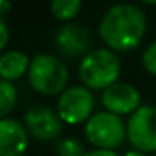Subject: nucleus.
Here are the masks:
<instances>
[{
  "mask_svg": "<svg viewBox=\"0 0 156 156\" xmlns=\"http://www.w3.org/2000/svg\"><path fill=\"white\" fill-rule=\"evenodd\" d=\"M146 32V15L139 7L119 4L104 14L99 35L112 51H131L138 47Z\"/></svg>",
  "mask_w": 156,
  "mask_h": 156,
  "instance_id": "1",
  "label": "nucleus"
},
{
  "mask_svg": "<svg viewBox=\"0 0 156 156\" xmlns=\"http://www.w3.org/2000/svg\"><path fill=\"white\" fill-rule=\"evenodd\" d=\"M121 74V61L108 49H94L82 57L79 77L91 89H108Z\"/></svg>",
  "mask_w": 156,
  "mask_h": 156,
  "instance_id": "2",
  "label": "nucleus"
},
{
  "mask_svg": "<svg viewBox=\"0 0 156 156\" xmlns=\"http://www.w3.org/2000/svg\"><path fill=\"white\" fill-rule=\"evenodd\" d=\"M69 81L67 67L57 57L49 54H35L29 67V82L44 96L64 92Z\"/></svg>",
  "mask_w": 156,
  "mask_h": 156,
  "instance_id": "3",
  "label": "nucleus"
},
{
  "mask_svg": "<svg viewBox=\"0 0 156 156\" xmlns=\"http://www.w3.org/2000/svg\"><path fill=\"white\" fill-rule=\"evenodd\" d=\"M86 136L99 149H111L121 144L128 131H124V124L116 114L102 111L91 116L86 122Z\"/></svg>",
  "mask_w": 156,
  "mask_h": 156,
  "instance_id": "4",
  "label": "nucleus"
},
{
  "mask_svg": "<svg viewBox=\"0 0 156 156\" xmlns=\"http://www.w3.org/2000/svg\"><path fill=\"white\" fill-rule=\"evenodd\" d=\"M128 139L138 151H156V108L141 106L128 121Z\"/></svg>",
  "mask_w": 156,
  "mask_h": 156,
  "instance_id": "5",
  "label": "nucleus"
},
{
  "mask_svg": "<svg viewBox=\"0 0 156 156\" xmlns=\"http://www.w3.org/2000/svg\"><path fill=\"white\" fill-rule=\"evenodd\" d=\"M92 108H94V98L91 91L81 86L66 89L57 102L59 116L67 124H79L82 121H89Z\"/></svg>",
  "mask_w": 156,
  "mask_h": 156,
  "instance_id": "6",
  "label": "nucleus"
},
{
  "mask_svg": "<svg viewBox=\"0 0 156 156\" xmlns=\"http://www.w3.org/2000/svg\"><path fill=\"white\" fill-rule=\"evenodd\" d=\"M25 128L29 134L35 139L49 141L61 134L62 131V119L59 112L51 109L49 106H34L24 116Z\"/></svg>",
  "mask_w": 156,
  "mask_h": 156,
  "instance_id": "7",
  "label": "nucleus"
},
{
  "mask_svg": "<svg viewBox=\"0 0 156 156\" xmlns=\"http://www.w3.org/2000/svg\"><path fill=\"white\" fill-rule=\"evenodd\" d=\"M141 96L139 91L131 84L126 82H116L109 86L102 92V104L112 114H128V112H136L141 106Z\"/></svg>",
  "mask_w": 156,
  "mask_h": 156,
  "instance_id": "8",
  "label": "nucleus"
},
{
  "mask_svg": "<svg viewBox=\"0 0 156 156\" xmlns=\"http://www.w3.org/2000/svg\"><path fill=\"white\" fill-rule=\"evenodd\" d=\"M59 52L66 57H76L87 52L91 45V34L81 25H64L57 30L54 39Z\"/></svg>",
  "mask_w": 156,
  "mask_h": 156,
  "instance_id": "9",
  "label": "nucleus"
},
{
  "mask_svg": "<svg viewBox=\"0 0 156 156\" xmlns=\"http://www.w3.org/2000/svg\"><path fill=\"white\" fill-rule=\"evenodd\" d=\"M27 129L15 119L0 121V156H22L27 149Z\"/></svg>",
  "mask_w": 156,
  "mask_h": 156,
  "instance_id": "10",
  "label": "nucleus"
},
{
  "mask_svg": "<svg viewBox=\"0 0 156 156\" xmlns=\"http://www.w3.org/2000/svg\"><path fill=\"white\" fill-rule=\"evenodd\" d=\"M30 67L27 54L20 51H9L4 52L0 57V76L4 81H14L25 74V71Z\"/></svg>",
  "mask_w": 156,
  "mask_h": 156,
  "instance_id": "11",
  "label": "nucleus"
},
{
  "mask_svg": "<svg viewBox=\"0 0 156 156\" xmlns=\"http://www.w3.org/2000/svg\"><path fill=\"white\" fill-rule=\"evenodd\" d=\"M81 7L82 4L79 0H55V2H52L51 10L54 17L61 19V20H69V19H74L77 15Z\"/></svg>",
  "mask_w": 156,
  "mask_h": 156,
  "instance_id": "12",
  "label": "nucleus"
},
{
  "mask_svg": "<svg viewBox=\"0 0 156 156\" xmlns=\"http://www.w3.org/2000/svg\"><path fill=\"white\" fill-rule=\"evenodd\" d=\"M17 99V91H15L14 84L9 81L0 82V116H5L12 111Z\"/></svg>",
  "mask_w": 156,
  "mask_h": 156,
  "instance_id": "13",
  "label": "nucleus"
},
{
  "mask_svg": "<svg viewBox=\"0 0 156 156\" xmlns=\"http://www.w3.org/2000/svg\"><path fill=\"white\" fill-rule=\"evenodd\" d=\"M55 151H57V156H86L87 154L84 151L82 143L77 141V139H72V138L61 141L57 144V148H55Z\"/></svg>",
  "mask_w": 156,
  "mask_h": 156,
  "instance_id": "14",
  "label": "nucleus"
},
{
  "mask_svg": "<svg viewBox=\"0 0 156 156\" xmlns=\"http://www.w3.org/2000/svg\"><path fill=\"white\" fill-rule=\"evenodd\" d=\"M143 66L148 72L156 76V41L148 45V49L143 54Z\"/></svg>",
  "mask_w": 156,
  "mask_h": 156,
  "instance_id": "15",
  "label": "nucleus"
},
{
  "mask_svg": "<svg viewBox=\"0 0 156 156\" xmlns=\"http://www.w3.org/2000/svg\"><path fill=\"white\" fill-rule=\"evenodd\" d=\"M0 34H2V39H0V49H5V45H7V42H9V30H7V24H5L4 19L0 20Z\"/></svg>",
  "mask_w": 156,
  "mask_h": 156,
  "instance_id": "16",
  "label": "nucleus"
},
{
  "mask_svg": "<svg viewBox=\"0 0 156 156\" xmlns=\"http://www.w3.org/2000/svg\"><path fill=\"white\" fill-rule=\"evenodd\" d=\"M86 156H118L112 149H92Z\"/></svg>",
  "mask_w": 156,
  "mask_h": 156,
  "instance_id": "17",
  "label": "nucleus"
},
{
  "mask_svg": "<svg viewBox=\"0 0 156 156\" xmlns=\"http://www.w3.org/2000/svg\"><path fill=\"white\" fill-rule=\"evenodd\" d=\"M9 9H10V4H9L7 0H0V17H2V19L7 15Z\"/></svg>",
  "mask_w": 156,
  "mask_h": 156,
  "instance_id": "18",
  "label": "nucleus"
},
{
  "mask_svg": "<svg viewBox=\"0 0 156 156\" xmlns=\"http://www.w3.org/2000/svg\"><path fill=\"white\" fill-rule=\"evenodd\" d=\"M124 156H146V154H144L143 151H138V149H134V151H128Z\"/></svg>",
  "mask_w": 156,
  "mask_h": 156,
  "instance_id": "19",
  "label": "nucleus"
}]
</instances>
